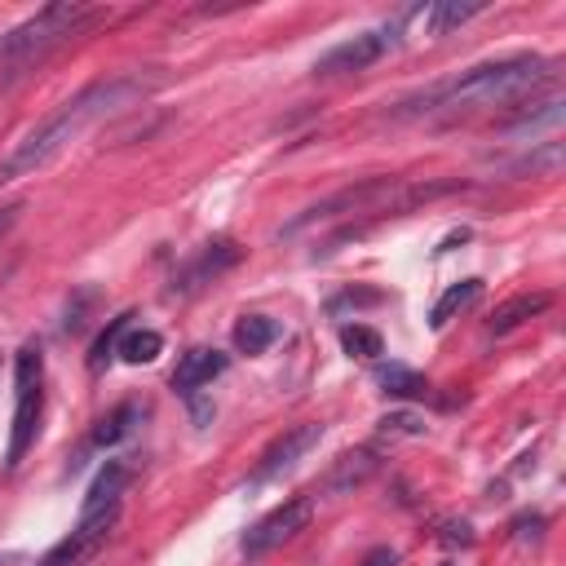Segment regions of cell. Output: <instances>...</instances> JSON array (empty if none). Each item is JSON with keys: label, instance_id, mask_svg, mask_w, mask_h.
Wrapping results in <instances>:
<instances>
[{"label": "cell", "instance_id": "6da1fadb", "mask_svg": "<svg viewBox=\"0 0 566 566\" xmlns=\"http://www.w3.org/2000/svg\"><path fill=\"white\" fill-rule=\"evenodd\" d=\"M137 97H146V80H137V75H111V80L88 84L84 93H75L71 102H62L40 128H31V133L0 159V186L40 172V168L53 164L88 124H97V119H106V115L133 106Z\"/></svg>", "mask_w": 566, "mask_h": 566}, {"label": "cell", "instance_id": "7a4b0ae2", "mask_svg": "<svg viewBox=\"0 0 566 566\" xmlns=\"http://www.w3.org/2000/svg\"><path fill=\"white\" fill-rule=\"evenodd\" d=\"M548 80V62L535 53H517V57H500V62H482L447 84L424 88L420 97L398 102L394 115L411 119V115H464V111H486V106H504L517 102L522 93H531L535 84Z\"/></svg>", "mask_w": 566, "mask_h": 566}, {"label": "cell", "instance_id": "3957f363", "mask_svg": "<svg viewBox=\"0 0 566 566\" xmlns=\"http://www.w3.org/2000/svg\"><path fill=\"white\" fill-rule=\"evenodd\" d=\"M97 18H102V9H88V4H71V0L44 4L35 18H27V22H18L9 35H0V80L27 75V71L40 66L53 49H62V44L75 40L80 31H88Z\"/></svg>", "mask_w": 566, "mask_h": 566}, {"label": "cell", "instance_id": "277c9868", "mask_svg": "<svg viewBox=\"0 0 566 566\" xmlns=\"http://www.w3.org/2000/svg\"><path fill=\"white\" fill-rule=\"evenodd\" d=\"M40 380H44V358L35 345H22L18 358H13V394H18V407H13V433H9V469L22 464L27 447L35 442V420H40Z\"/></svg>", "mask_w": 566, "mask_h": 566}, {"label": "cell", "instance_id": "5b68a950", "mask_svg": "<svg viewBox=\"0 0 566 566\" xmlns=\"http://www.w3.org/2000/svg\"><path fill=\"white\" fill-rule=\"evenodd\" d=\"M115 522H119V504H106V509H97V513H80L75 531H71L66 539H57L35 566H88V562L97 557V548L111 539Z\"/></svg>", "mask_w": 566, "mask_h": 566}, {"label": "cell", "instance_id": "8992f818", "mask_svg": "<svg viewBox=\"0 0 566 566\" xmlns=\"http://www.w3.org/2000/svg\"><path fill=\"white\" fill-rule=\"evenodd\" d=\"M398 27H402V22H389V27L358 31V35H349V40H340L336 49H327V53L314 62V75H354V71H367L371 62H380V57L398 44Z\"/></svg>", "mask_w": 566, "mask_h": 566}, {"label": "cell", "instance_id": "52a82bcc", "mask_svg": "<svg viewBox=\"0 0 566 566\" xmlns=\"http://www.w3.org/2000/svg\"><path fill=\"white\" fill-rule=\"evenodd\" d=\"M310 517H314V500H310V495H292V500H283L279 509H270V513L243 535L239 548H243L248 557H261V553L287 544L292 535H301V531L310 526Z\"/></svg>", "mask_w": 566, "mask_h": 566}, {"label": "cell", "instance_id": "ba28073f", "mask_svg": "<svg viewBox=\"0 0 566 566\" xmlns=\"http://www.w3.org/2000/svg\"><path fill=\"white\" fill-rule=\"evenodd\" d=\"M318 438H323V424H318V420H305V424L287 429L283 438H274V442L265 447V455H261L252 482H265V478H274V473H283V469H292L310 447H318Z\"/></svg>", "mask_w": 566, "mask_h": 566}, {"label": "cell", "instance_id": "9c48e42d", "mask_svg": "<svg viewBox=\"0 0 566 566\" xmlns=\"http://www.w3.org/2000/svg\"><path fill=\"white\" fill-rule=\"evenodd\" d=\"M226 371V354L221 349H212V345H190L181 358H177V367H172V389L177 394H195L199 385H208L212 376H221Z\"/></svg>", "mask_w": 566, "mask_h": 566}, {"label": "cell", "instance_id": "30bf717a", "mask_svg": "<svg viewBox=\"0 0 566 566\" xmlns=\"http://www.w3.org/2000/svg\"><path fill=\"white\" fill-rule=\"evenodd\" d=\"M128 482H133V464H128V460H106V469L93 478V486H88L80 513H97V509H106V504H119V495H124Z\"/></svg>", "mask_w": 566, "mask_h": 566}, {"label": "cell", "instance_id": "8fae6325", "mask_svg": "<svg viewBox=\"0 0 566 566\" xmlns=\"http://www.w3.org/2000/svg\"><path fill=\"white\" fill-rule=\"evenodd\" d=\"M234 261H239V248H234V243H208L203 256H199L190 270H181V283H172V292H190V287H199V283L217 279L221 270H230Z\"/></svg>", "mask_w": 566, "mask_h": 566}, {"label": "cell", "instance_id": "7c38bea8", "mask_svg": "<svg viewBox=\"0 0 566 566\" xmlns=\"http://www.w3.org/2000/svg\"><path fill=\"white\" fill-rule=\"evenodd\" d=\"M553 305V296L548 292H522V296H513V301H504L495 314H491V332L495 336H504V332H513V327H522L526 318H535V314H544Z\"/></svg>", "mask_w": 566, "mask_h": 566}, {"label": "cell", "instance_id": "4fadbf2b", "mask_svg": "<svg viewBox=\"0 0 566 566\" xmlns=\"http://www.w3.org/2000/svg\"><path fill=\"white\" fill-rule=\"evenodd\" d=\"M486 4L482 0H438V4H429V9H420L424 13V27H429V35H447V31H455V27H464L469 18H478Z\"/></svg>", "mask_w": 566, "mask_h": 566}, {"label": "cell", "instance_id": "5bb4252c", "mask_svg": "<svg viewBox=\"0 0 566 566\" xmlns=\"http://www.w3.org/2000/svg\"><path fill=\"white\" fill-rule=\"evenodd\" d=\"M482 296V279H460V283H451L442 296H438V305L429 310V323L433 327H447L455 314H464L473 301Z\"/></svg>", "mask_w": 566, "mask_h": 566}, {"label": "cell", "instance_id": "9a60e30c", "mask_svg": "<svg viewBox=\"0 0 566 566\" xmlns=\"http://www.w3.org/2000/svg\"><path fill=\"white\" fill-rule=\"evenodd\" d=\"M279 336H283V327H279L274 318H265V314H243V318L234 323V345H239L243 354H265Z\"/></svg>", "mask_w": 566, "mask_h": 566}, {"label": "cell", "instance_id": "2e32d148", "mask_svg": "<svg viewBox=\"0 0 566 566\" xmlns=\"http://www.w3.org/2000/svg\"><path fill=\"white\" fill-rule=\"evenodd\" d=\"M137 420H142V407H137V402H124V407H115L111 416H102V424L93 429V442H97V447H115L119 438L133 433Z\"/></svg>", "mask_w": 566, "mask_h": 566}, {"label": "cell", "instance_id": "e0dca14e", "mask_svg": "<svg viewBox=\"0 0 566 566\" xmlns=\"http://www.w3.org/2000/svg\"><path fill=\"white\" fill-rule=\"evenodd\" d=\"M159 349H164V336H159V332H150V327L133 332V327H128V332L119 336V349H115V354H119L124 363H155Z\"/></svg>", "mask_w": 566, "mask_h": 566}, {"label": "cell", "instance_id": "ac0fdd59", "mask_svg": "<svg viewBox=\"0 0 566 566\" xmlns=\"http://www.w3.org/2000/svg\"><path fill=\"white\" fill-rule=\"evenodd\" d=\"M371 469H376V455H371V451H349V455H340V460H336V469H332L327 486H332V491L358 486V482H363Z\"/></svg>", "mask_w": 566, "mask_h": 566}, {"label": "cell", "instance_id": "d6986e66", "mask_svg": "<svg viewBox=\"0 0 566 566\" xmlns=\"http://www.w3.org/2000/svg\"><path fill=\"white\" fill-rule=\"evenodd\" d=\"M557 168H562V142H539V150L509 164V172H531V177H548Z\"/></svg>", "mask_w": 566, "mask_h": 566}, {"label": "cell", "instance_id": "ffe728a7", "mask_svg": "<svg viewBox=\"0 0 566 566\" xmlns=\"http://www.w3.org/2000/svg\"><path fill=\"white\" fill-rule=\"evenodd\" d=\"M340 345H345V354H354V358H380V354H385L380 332H376V327H363V323L340 327Z\"/></svg>", "mask_w": 566, "mask_h": 566}, {"label": "cell", "instance_id": "44dd1931", "mask_svg": "<svg viewBox=\"0 0 566 566\" xmlns=\"http://www.w3.org/2000/svg\"><path fill=\"white\" fill-rule=\"evenodd\" d=\"M128 318L133 314H119V318H111V327L93 340V349H88V371H102L111 358H115V349H119V336L128 332Z\"/></svg>", "mask_w": 566, "mask_h": 566}, {"label": "cell", "instance_id": "7402d4cb", "mask_svg": "<svg viewBox=\"0 0 566 566\" xmlns=\"http://www.w3.org/2000/svg\"><path fill=\"white\" fill-rule=\"evenodd\" d=\"M376 380L385 385V394H429V380H424V376H416V371H407V367H398V363L380 367V371H376Z\"/></svg>", "mask_w": 566, "mask_h": 566}, {"label": "cell", "instance_id": "603a6c76", "mask_svg": "<svg viewBox=\"0 0 566 566\" xmlns=\"http://www.w3.org/2000/svg\"><path fill=\"white\" fill-rule=\"evenodd\" d=\"M438 539H442V544H451V548H455V544H464V548H469V544H473V526L451 517V522H442V535H438Z\"/></svg>", "mask_w": 566, "mask_h": 566}, {"label": "cell", "instance_id": "cb8c5ba5", "mask_svg": "<svg viewBox=\"0 0 566 566\" xmlns=\"http://www.w3.org/2000/svg\"><path fill=\"white\" fill-rule=\"evenodd\" d=\"M380 424H385V429H394V433H424V424H420L416 416H407V411H398V416H385Z\"/></svg>", "mask_w": 566, "mask_h": 566}, {"label": "cell", "instance_id": "d4e9b609", "mask_svg": "<svg viewBox=\"0 0 566 566\" xmlns=\"http://www.w3.org/2000/svg\"><path fill=\"white\" fill-rule=\"evenodd\" d=\"M363 566H398V553H394V548H371V553L363 557Z\"/></svg>", "mask_w": 566, "mask_h": 566}, {"label": "cell", "instance_id": "484cf974", "mask_svg": "<svg viewBox=\"0 0 566 566\" xmlns=\"http://www.w3.org/2000/svg\"><path fill=\"white\" fill-rule=\"evenodd\" d=\"M4 562H18V553H0V566H4Z\"/></svg>", "mask_w": 566, "mask_h": 566}]
</instances>
